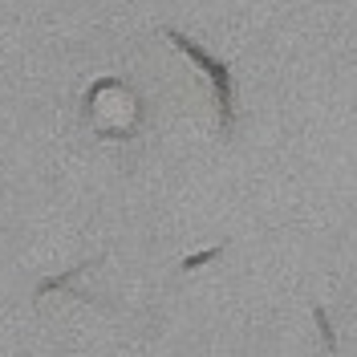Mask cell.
<instances>
[{
    "instance_id": "1",
    "label": "cell",
    "mask_w": 357,
    "mask_h": 357,
    "mask_svg": "<svg viewBox=\"0 0 357 357\" xmlns=\"http://www.w3.org/2000/svg\"><path fill=\"white\" fill-rule=\"evenodd\" d=\"M167 41L175 45L178 53H187V57H191L207 77H211V89H215V110H220V134H231V126H236V93H231V69H227V61L211 57L203 45H195L191 37H183L178 29H167Z\"/></svg>"
},
{
    "instance_id": "2",
    "label": "cell",
    "mask_w": 357,
    "mask_h": 357,
    "mask_svg": "<svg viewBox=\"0 0 357 357\" xmlns=\"http://www.w3.org/2000/svg\"><path fill=\"white\" fill-rule=\"evenodd\" d=\"M312 325H317V333H321V345L333 354V349H337V333H333V321H329V312L321 309V305H312Z\"/></svg>"
},
{
    "instance_id": "3",
    "label": "cell",
    "mask_w": 357,
    "mask_h": 357,
    "mask_svg": "<svg viewBox=\"0 0 357 357\" xmlns=\"http://www.w3.org/2000/svg\"><path fill=\"white\" fill-rule=\"evenodd\" d=\"M89 264H93V260H89ZM89 264H77V268H69V272H61V276H53V280H41V284H37V301H41V296H49V292H57V289H66L69 280H77Z\"/></svg>"
},
{
    "instance_id": "4",
    "label": "cell",
    "mask_w": 357,
    "mask_h": 357,
    "mask_svg": "<svg viewBox=\"0 0 357 357\" xmlns=\"http://www.w3.org/2000/svg\"><path fill=\"white\" fill-rule=\"evenodd\" d=\"M220 252H223V244H220V248H203V252H195V256H187V260H183V272H195V268L211 264V260H220Z\"/></svg>"
}]
</instances>
